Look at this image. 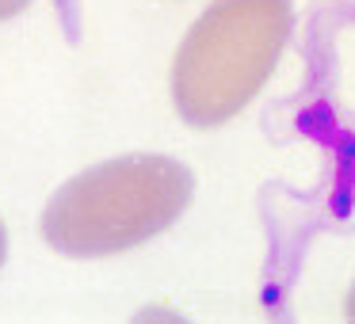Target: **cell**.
Returning <instances> with one entry per match:
<instances>
[{
	"instance_id": "3",
	"label": "cell",
	"mask_w": 355,
	"mask_h": 324,
	"mask_svg": "<svg viewBox=\"0 0 355 324\" xmlns=\"http://www.w3.org/2000/svg\"><path fill=\"white\" fill-rule=\"evenodd\" d=\"M130 324H187L180 313H172V309H161V305H149V309H141L138 316H134Z\"/></svg>"
},
{
	"instance_id": "1",
	"label": "cell",
	"mask_w": 355,
	"mask_h": 324,
	"mask_svg": "<svg viewBox=\"0 0 355 324\" xmlns=\"http://www.w3.org/2000/svg\"><path fill=\"white\" fill-rule=\"evenodd\" d=\"M191 172L172 156H119L62 187L42 214V237L62 255L96 260L164 233L191 202Z\"/></svg>"
},
{
	"instance_id": "5",
	"label": "cell",
	"mask_w": 355,
	"mask_h": 324,
	"mask_svg": "<svg viewBox=\"0 0 355 324\" xmlns=\"http://www.w3.org/2000/svg\"><path fill=\"white\" fill-rule=\"evenodd\" d=\"M344 316H347V324H355V286L347 290V301H344Z\"/></svg>"
},
{
	"instance_id": "4",
	"label": "cell",
	"mask_w": 355,
	"mask_h": 324,
	"mask_svg": "<svg viewBox=\"0 0 355 324\" xmlns=\"http://www.w3.org/2000/svg\"><path fill=\"white\" fill-rule=\"evenodd\" d=\"M31 0H0V19H12V16H19V12L27 8Z\"/></svg>"
},
{
	"instance_id": "6",
	"label": "cell",
	"mask_w": 355,
	"mask_h": 324,
	"mask_svg": "<svg viewBox=\"0 0 355 324\" xmlns=\"http://www.w3.org/2000/svg\"><path fill=\"white\" fill-rule=\"evenodd\" d=\"M0 263H4V225H0Z\"/></svg>"
},
{
	"instance_id": "2",
	"label": "cell",
	"mask_w": 355,
	"mask_h": 324,
	"mask_svg": "<svg viewBox=\"0 0 355 324\" xmlns=\"http://www.w3.org/2000/svg\"><path fill=\"white\" fill-rule=\"evenodd\" d=\"M291 0H218L172 62V100L191 126L233 118L271 77L291 39Z\"/></svg>"
}]
</instances>
